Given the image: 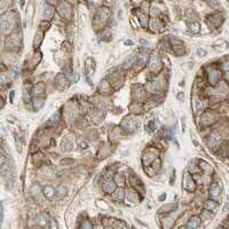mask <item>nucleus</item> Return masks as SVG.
Here are the masks:
<instances>
[{"label":"nucleus","mask_w":229,"mask_h":229,"mask_svg":"<svg viewBox=\"0 0 229 229\" xmlns=\"http://www.w3.org/2000/svg\"><path fill=\"white\" fill-rule=\"evenodd\" d=\"M200 225V220L197 216H194V218H191V219L189 220L187 227H188V228H198Z\"/></svg>","instance_id":"obj_1"},{"label":"nucleus","mask_w":229,"mask_h":229,"mask_svg":"<svg viewBox=\"0 0 229 229\" xmlns=\"http://www.w3.org/2000/svg\"><path fill=\"white\" fill-rule=\"evenodd\" d=\"M219 78H220V72L218 70H212V74L210 72V82L211 84H215Z\"/></svg>","instance_id":"obj_2"},{"label":"nucleus","mask_w":229,"mask_h":229,"mask_svg":"<svg viewBox=\"0 0 229 229\" xmlns=\"http://www.w3.org/2000/svg\"><path fill=\"white\" fill-rule=\"evenodd\" d=\"M220 141H221V139L219 138V136H211V139H210V141H208V144H210V148L212 147V148H215L219 143H220Z\"/></svg>","instance_id":"obj_3"},{"label":"nucleus","mask_w":229,"mask_h":229,"mask_svg":"<svg viewBox=\"0 0 229 229\" xmlns=\"http://www.w3.org/2000/svg\"><path fill=\"white\" fill-rule=\"evenodd\" d=\"M218 207V204L215 203L214 200H207L206 204H205V208L208 211H215Z\"/></svg>","instance_id":"obj_4"},{"label":"nucleus","mask_w":229,"mask_h":229,"mask_svg":"<svg viewBox=\"0 0 229 229\" xmlns=\"http://www.w3.org/2000/svg\"><path fill=\"white\" fill-rule=\"evenodd\" d=\"M210 191L212 192V195L213 196H219V192H220V188H219V186L218 185H213L212 186V188H211V190Z\"/></svg>","instance_id":"obj_5"},{"label":"nucleus","mask_w":229,"mask_h":229,"mask_svg":"<svg viewBox=\"0 0 229 229\" xmlns=\"http://www.w3.org/2000/svg\"><path fill=\"white\" fill-rule=\"evenodd\" d=\"M195 109H196V111H200L203 109V103L198 99H196V101H195Z\"/></svg>","instance_id":"obj_6"},{"label":"nucleus","mask_w":229,"mask_h":229,"mask_svg":"<svg viewBox=\"0 0 229 229\" xmlns=\"http://www.w3.org/2000/svg\"><path fill=\"white\" fill-rule=\"evenodd\" d=\"M45 191H47V194H45L46 196L51 197L53 195V192H54V190H53V188H51V187H47V188H45Z\"/></svg>","instance_id":"obj_7"},{"label":"nucleus","mask_w":229,"mask_h":229,"mask_svg":"<svg viewBox=\"0 0 229 229\" xmlns=\"http://www.w3.org/2000/svg\"><path fill=\"white\" fill-rule=\"evenodd\" d=\"M197 53H198L200 56H205V55H206V52H205L204 49H202V48H198V49H197Z\"/></svg>","instance_id":"obj_8"},{"label":"nucleus","mask_w":229,"mask_h":229,"mask_svg":"<svg viewBox=\"0 0 229 229\" xmlns=\"http://www.w3.org/2000/svg\"><path fill=\"white\" fill-rule=\"evenodd\" d=\"M133 44V41L132 40H126L125 41V45H132Z\"/></svg>","instance_id":"obj_9"},{"label":"nucleus","mask_w":229,"mask_h":229,"mask_svg":"<svg viewBox=\"0 0 229 229\" xmlns=\"http://www.w3.org/2000/svg\"><path fill=\"white\" fill-rule=\"evenodd\" d=\"M118 18H121V10L118 12Z\"/></svg>","instance_id":"obj_10"},{"label":"nucleus","mask_w":229,"mask_h":229,"mask_svg":"<svg viewBox=\"0 0 229 229\" xmlns=\"http://www.w3.org/2000/svg\"><path fill=\"white\" fill-rule=\"evenodd\" d=\"M13 97H14V92H12V94H10V100H13Z\"/></svg>","instance_id":"obj_11"},{"label":"nucleus","mask_w":229,"mask_h":229,"mask_svg":"<svg viewBox=\"0 0 229 229\" xmlns=\"http://www.w3.org/2000/svg\"><path fill=\"white\" fill-rule=\"evenodd\" d=\"M136 1H138V0H136Z\"/></svg>","instance_id":"obj_12"}]
</instances>
